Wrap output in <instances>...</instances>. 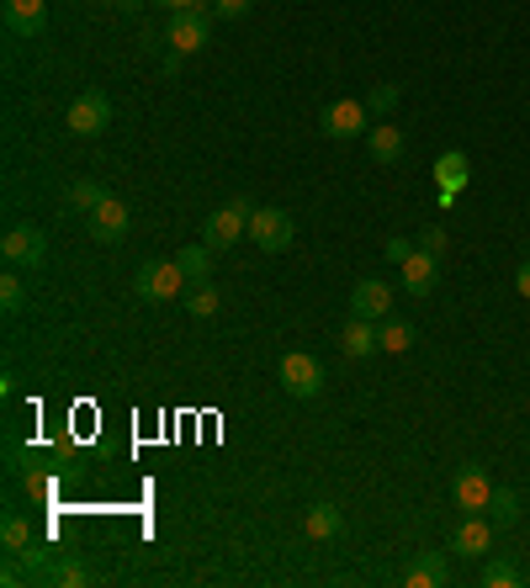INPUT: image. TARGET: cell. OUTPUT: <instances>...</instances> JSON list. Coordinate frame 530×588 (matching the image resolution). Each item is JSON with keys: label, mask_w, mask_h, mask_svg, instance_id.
Here are the masks:
<instances>
[{"label": "cell", "mask_w": 530, "mask_h": 588, "mask_svg": "<svg viewBox=\"0 0 530 588\" xmlns=\"http://www.w3.org/2000/svg\"><path fill=\"white\" fill-rule=\"evenodd\" d=\"M393 107H398V86H372L366 90V112H372V118H387Z\"/></svg>", "instance_id": "28"}, {"label": "cell", "mask_w": 530, "mask_h": 588, "mask_svg": "<svg viewBox=\"0 0 530 588\" xmlns=\"http://www.w3.org/2000/svg\"><path fill=\"white\" fill-rule=\"evenodd\" d=\"M483 584H488V588H515V584H520V573L499 557V562H488V567H483Z\"/></svg>", "instance_id": "29"}, {"label": "cell", "mask_w": 530, "mask_h": 588, "mask_svg": "<svg viewBox=\"0 0 530 588\" xmlns=\"http://www.w3.org/2000/svg\"><path fill=\"white\" fill-rule=\"evenodd\" d=\"M48 27V0H5V32L11 37H37Z\"/></svg>", "instance_id": "13"}, {"label": "cell", "mask_w": 530, "mask_h": 588, "mask_svg": "<svg viewBox=\"0 0 530 588\" xmlns=\"http://www.w3.org/2000/svg\"><path fill=\"white\" fill-rule=\"evenodd\" d=\"M351 313H355V319H372V324L393 319V287H387V281H377V276L355 281V287H351Z\"/></svg>", "instance_id": "10"}, {"label": "cell", "mask_w": 530, "mask_h": 588, "mask_svg": "<svg viewBox=\"0 0 530 588\" xmlns=\"http://www.w3.org/2000/svg\"><path fill=\"white\" fill-rule=\"evenodd\" d=\"M404 584L409 588H445L451 584V562H445V552H419L413 567L404 573Z\"/></svg>", "instance_id": "15"}, {"label": "cell", "mask_w": 530, "mask_h": 588, "mask_svg": "<svg viewBox=\"0 0 530 588\" xmlns=\"http://www.w3.org/2000/svg\"><path fill=\"white\" fill-rule=\"evenodd\" d=\"M212 255L218 249H207V244H186L176 255V265L186 270V281H212Z\"/></svg>", "instance_id": "22"}, {"label": "cell", "mask_w": 530, "mask_h": 588, "mask_svg": "<svg viewBox=\"0 0 530 588\" xmlns=\"http://www.w3.org/2000/svg\"><path fill=\"white\" fill-rule=\"evenodd\" d=\"M180 302H186V313H191V319H212V313L223 308V297H218V287H212V281H191Z\"/></svg>", "instance_id": "21"}, {"label": "cell", "mask_w": 530, "mask_h": 588, "mask_svg": "<svg viewBox=\"0 0 530 588\" xmlns=\"http://www.w3.org/2000/svg\"><path fill=\"white\" fill-rule=\"evenodd\" d=\"M27 578H32V573L22 567V557H11V562H5V573H0V584H5V588H22Z\"/></svg>", "instance_id": "32"}, {"label": "cell", "mask_w": 530, "mask_h": 588, "mask_svg": "<svg viewBox=\"0 0 530 588\" xmlns=\"http://www.w3.org/2000/svg\"><path fill=\"white\" fill-rule=\"evenodd\" d=\"M377 340H383L387 355H404V351H413L419 334H413V324H404V319H383V324H377Z\"/></svg>", "instance_id": "25"}, {"label": "cell", "mask_w": 530, "mask_h": 588, "mask_svg": "<svg viewBox=\"0 0 530 588\" xmlns=\"http://www.w3.org/2000/svg\"><path fill=\"white\" fill-rule=\"evenodd\" d=\"M340 351L351 355V360H366L372 351H383V340H377V324H372V319H355V313H351V324L340 329Z\"/></svg>", "instance_id": "16"}, {"label": "cell", "mask_w": 530, "mask_h": 588, "mask_svg": "<svg viewBox=\"0 0 530 588\" xmlns=\"http://www.w3.org/2000/svg\"><path fill=\"white\" fill-rule=\"evenodd\" d=\"M445 244H451V238H445L441 223H430V229L419 234V249H424V255H445Z\"/></svg>", "instance_id": "31"}, {"label": "cell", "mask_w": 530, "mask_h": 588, "mask_svg": "<svg viewBox=\"0 0 530 588\" xmlns=\"http://www.w3.org/2000/svg\"><path fill=\"white\" fill-rule=\"evenodd\" d=\"M435 186L441 191H462L467 186V154L462 148H445L441 159H435Z\"/></svg>", "instance_id": "20"}, {"label": "cell", "mask_w": 530, "mask_h": 588, "mask_svg": "<svg viewBox=\"0 0 530 588\" xmlns=\"http://www.w3.org/2000/svg\"><path fill=\"white\" fill-rule=\"evenodd\" d=\"M276 377H281V387H287L292 398H319V392H324V366H319V355H308V351L281 355V360H276Z\"/></svg>", "instance_id": "6"}, {"label": "cell", "mask_w": 530, "mask_h": 588, "mask_svg": "<svg viewBox=\"0 0 530 588\" xmlns=\"http://www.w3.org/2000/svg\"><path fill=\"white\" fill-rule=\"evenodd\" d=\"M159 5H165L170 16H176V11H202V0H159Z\"/></svg>", "instance_id": "34"}, {"label": "cell", "mask_w": 530, "mask_h": 588, "mask_svg": "<svg viewBox=\"0 0 530 588\" xmlns=\"http://www.w3.org/2000/svg\"><path fill=\"white\" fill-rule=\"evenodd\" d=\"M207 37H212V5H202V11H176L170 27H165V43H170L176 54H202Z\"/></svg>", "instance_id": "8"}, {"label": "cell", "mask_w": 530, "mask_h": 588, "mask_svg": "<svg viewBox=\"0 0 530 588\" xmlns=\"http://www.w3.org/2000/svg\"><path fill=\"white\" fill-rule=\"evenodd\" d=\"M366 148H372L377 165H398V159H404V133L387 127V122H372V127H366Z\"/></svg>", "instance_id": "17"}, {"label": "cell", "mask_w": 530, "mask_h": 588, "mask_svg": "<svg viewBox=\"0 0 530 588\" xmlns=\"http://www.w3.org/2000/svg\"><path fill=\"white\" fill-rule=\"evenodd\" d=\"M186 270H180L176 260H144L139 265V276H133V292L144 297V302H176V297H186Z\"/></svg>", "instance_id": "1"}, {"label": "cell", "mask_w": 530, "mask_h": 588, "mask_svg": "<svg viewBox=\"0 0 530 588\" xmlns=\"http://www.w3.org/2000/svg\"><path fill=\"white\" fill-rule=\"evenodd\" d=\"M435 281H441V255L413 249L409 260H404V292H409V297H430V292H435Z\"/></svg>", "instance_id": "14"}, {"label": "cell", "mask_w": 530, "mask_h": 588, "mask_svg": "<svg viewBox=\"0 0 530 588\" xmlns=\"http://www.w3.org/2000/svg\"><path fill=\"white\" fill-rule=\"evenodd\" d=\"M90 573L80 557H48V567H43V578L37 584H54V588H80Z\"/></svg>", "instance_id": "19"}, {"label": "cell", "mask_w": 530, "mask_h": 588, "mask_svg": "<svg viewBox=\"0 0 530 588\" xmlns=\"http://www.w3.org/2000/svg\"><path fill=\"white\" fill-rule=\"evenodd\" d=\"M250 238L261 244L265 255H287V244L297 238V223L287 207H255L250 212Z\"/></svg>", "instance_id": "5"}, {"label": "cell", "mask_w": 530, "mask_h": 588, "mask_svg": "<svg viewBox=\"0 0 530 588\" xmlns=\"http://www.w3.org/2000/svg\"><path fill=\"white\" fill-rule=\"evenodd\" d=\"M32 541H37V535H32L27 514H5V520H0V546H5V557H11V552H27Z\"/></svg>", "instance_id": "23"}, {"label": "cell", "mask_w": 530, "mask_h": 588, "mask_svg": "<svg viewBox=\"0 0 530 588\" xmlns=\"http://www.w3.org/2000/svg\"><path fill=\"white\" fill-rule=\"evenodd\" d=\"M0 260L11 265V270H37V265L48 260V238H43V229H32V223H11L5 238H0Z\"/></svg>", "instance_id": "4"}, {"label": "cell", "mask_w": 530, "mask_h": 588, "mask_svg": "<svg viewBox=\"0 0 530 588\" xmlns=\"http://www.w3.org/2000/svg\"><path fill=\"white\" fill-rule=\"evenodd\" d=\"M250 5H255V0H212V16H223V22H239V16H250Z\"/></svg>", "instance_id": "30"}, {"label": "cell", "mask_w": 530, "mask_h": 588, "mask_svg": "<svg viewBox=\"0 0 530 588\" xmlns=\"http://www.w3.org/2000/svg\"><path fill=\"white\" fill-rule=\"evenodd\" d=\"M451 552L456 557H488L494 552V520L488 514H462V525H456V535H451Z\"/></svg>", "instance_id": "11"}, {"label": "cell", "mask_w": 530, "mask_h": 588, "mask_svg": "<svg viewBox=\"0 0 530 588\" xmlns=\"http://www.w3.org/2000/svg\"><path fill=\"white\" fill-rule=\"evenodd\" d=\"M488 520H494L499 530L520 525V493H515V488H494V499H488Z\"/></svg>", "instance_id": "24"}, {"label": "cell", "mask_w": 530, "mask_h": 588, "mask_svg": "<svg viewBox=\"0 0 530 588\" xmlns=\"http://www.w3.org/2000/svg\"><path fill=\"white\" fill-rule=\"evenodd\" d=\"M112 127V96L107 90H80L75 101H69V133L75 138H96V133H107Z\"/></svg>", "instance_id": "7"}, {"label": "cell", "mask_w": 530, "mask_h": 588, "mask_svg": "<svg viewBox=\"0 0 530 588\" xmlns=\"http://www.w3.org/2000/svg\"><path fill=\"white\" fill-rule=\"evenodd\" d=\"M0 308H5V313H22V308H27V287H22V276H16L11 265H5V281H0Z\"/></svg>", "instance_id": "27"}, {"label": "cell", "mask_w": 530, "mask_h": 588, "mask_svg": "<svg viewBox=\"0 0 530 588\" xmlns=\"http://www.w3.org/2000/svg\"><path fill=\"white\" fill-rule=\"evenodd\" d=\"M319 127H324L334 144H351V138H366V127H372V112H366V101H355V96H340V101H329L324 112H319Z\"/></svg>", "instance_id": "3"}, {"label": "cell", "mask_w": 530, "mask_h": 588, "mask_svg": "<svg viewBox=\"0 0 530 588\" xmlns=\"http://www.w3.org/2000/svg\"><path fill=\"white\" fill-rule=\"evenodd\" d=\"M107 197H112V191H107L101 180H75V186L64 191V202L75 207V212H96V207L107 202Z\"/></svg>", "instance_id": "26"}, {"label": "cell", "mask_w": 530, "mask_h": 588, "mask_svg": "<svg viewBox=\"0 0 530 588\" xmlns=\"http://www.w3.org/2000/svg\"><path fill=\"white\" fill-rule=\"evenodd\" d=\"M302 530H308V541H334V535L345 530V514H340L334 503H308V514H302Z\"/></svg>", "instance_id": "18"}, {"label": "cell", "mask_w": 530, "mask_h": 588, "mask_svg": "<svg viewBox=\"0 0 530 588\" xmlns=\"http://www.w3.org/2000/svg\"><path fill=\"white\" fill-rule=\"evenodd\" d=\"M250 212H255L250 202H223V207H212V212L202 218V244H207V249H234L239 238L250 234Z\"/></svg>", "instance_id": "2"}, {"label": "cell", "mask_w": 530, "mask_h": 588, "mask_svg": "<svg viewBox=\"0 0 530 588\" xmlns=\"http://www.w3.org/2000/svg\"><path fill=\"white\" fill-rule=\"evenodd\" d=\"M515 292H520V297H530V260L520 265V270H515Z\"/></svg>", "instance_id": "35"}, {"label": "cell", "mask_w": 530, "mask_h": 588, "mask_svg": "<svg viewBox=\"0 0 530 588\" xmlns=\"http://www.w3.org/2000/svg\"><path fill=\"white\" fill-rule=\"evenodd\" d=\"M413 249H419V244H409V238H387V249H383V255H387V260H398V265H404V260L413 255Z\"/></svg>", "instance_id": "33"}, {"label": "cell", "mask_w": 530, "mask_h": 588, "mask_svg": "<svg viewBox=\"0 0 530 588\" xmlns=\"http://www.w3.org/2000/svg\"><path fill=\"white\" fill-rule=\"evenodd\" d=\"M159 69H165V75H180V54H176V48H170V54L159 59Z\"/></svg>", "instance_id": "36"}, {"label": "cell", "mask_w": 530, "mask_h": 588, "mask_svg": "<svg viewBox=\"0 0 530 588\" xmlns=\"http://www.w3.org/2000/svg\"><path fill=\"white\" fill-rule=\"evenodd\" d=\"M107 5H118V11H139L144 0H107Z\"/></svg>", "instance_id": "37"}, {"label": "cell", "mask_w": 530, "mask_h": 588, "mask_svg": "<svg viewBox=\"0 0 530 588\" xmlns=\"http://www.w3.org/2000/svg\"><path fill=\"white\" fill-rule=\"evenodd\" d=\"M451 499H456V509H462V514H488V499H494V477L477 467V462H467V467L456 471V482H451Z\"/></svg>", "instance_id": "9"}, {"label": "cell", "mask_w": 530, "mask_h": 588, "mask_svg": "<svg viewBox=\"0 0 530 588\" xmlns=\"http://www.w3.org/2000/svg\"><path fill=\"white\" fill-rule=\"evenodd\" d=\"M128 223H133V218H128V207H122L118 197H107L96 212H86V229L96 244H122V238H128Z\"/></svg>", "instance_id": "12"}]
</instances>
